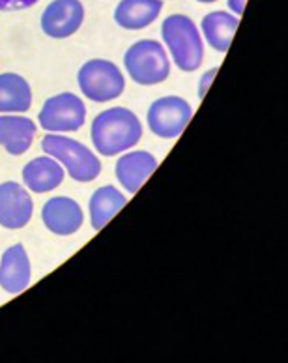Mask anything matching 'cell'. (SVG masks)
<instances>
[{
	"instance_id": "cell-1",
	"label": "cell",
	"mask_w": 288,
	"mask_h": 363,
	"mask_svg": "<svg viewBox=\"0 0 288 363\" xmlns=\"http://www.w3.org/2000/svg\"><path fill=\"white\" fill-rule=\"evenodd\" d=\"M94 148L105 157L131 150L143 137V124L133 111L126 107L105 109L92 120L90 128Z\"/></svg>"
},
{
	"instance_id": "cell-2",
	"label": "cell",
	"mask_w": 288,
	"mask_h": 363,
	"mask_svg": "<svg viewBox=\"0 0 288 363\" xmlns=\"http://www.w3.org/2000/svg\"><path fill=\"white\" fill-rule=\"evenodd\" d=\"M161 38L180 72L193 73L202 66L204 43L193 19L182 13L169 16L161 23Z\"/></svg>"
},
{
	"instance_id": "cell-3",
	"label": "cell",
	"mask_w": 288,
	"mask_h": 363,
	"mask_svg": "<svg viewBox=\"0 0 288 363\" xmlns=\"http://www.w3.org/2000/svg\"><path fill=\"white\" fill-rule=\"evenodd\" d=\"M41 148L66 169L72 180L87 184L101 174L99 157L79 140L64 135H45L41 140Z\"/></svg>"
},
{
	"instance_id": "cell-4",
	"label": "cell",
	"mask_w": 288,
	"mask_h": 363,
	"mask_svg": "<svg viewBox=\"0 0 288 363\" xmlns=\"http://www.w3.org/2000/svg\"><path fill=\"white\" fill-rule=\"evenodd\" d=\"M126 72L140 86H155L165 83L170 75L167 51L155 40H139L123 55Z\"/></svg>"
},
{
	"instance_id": "cell-5",
	"label": "cell",
	"mask_w": 288,
	"mask_h": 363,
	"mask_svg": "<svg viewBox=\"0 0 288 363\" xmlns=\"http://www.w3.org/2000/svg\"><path fill=\"white\" fill-rule=\"evenodd\" d=\"M77 83L82 96L94 104H109L120 98L126 90V79L120 68L105 58H92L82 64Z\"/></svg>"
},
{
	"instance_id": "cell-6",
	"label": "cell",
	"mask_w": 288,
	"mask_h": 363,
	"mask_svg": "<svg viewBox=\"0 0 288 363\" xmlns=\"http://www.w3.org/2000/svg\"><path fill=\"white\" fill-rule=\"evenodd\" d=\"M41 130L49 133H72L79 131L87 122V105L77 94L60 92L45 99L40 114Z\"/></svg>"
},
{
	"instance_id": "cell-7",
	"label": "cell",
	"mask_w": 288,
	"mask_h": 363,
	"mask_svg": "<svg viewBox=\"0 0 288 363\" xmlns=\"http://www.w3.org/2000/svg\"><path fill=\"white\" fill-rule=\"evenodd\" d=\"M193 109L180 96H163L150 105L146 122L150 131L160 139H176L189 124Z\"/></svg>"
},
{
	"instance_id": "cell-8",
	"label": "cell",
	"mask_w": 288,
	"mask_h": 363,
	"mask_svg": "<svg viewBox=\"0 0 288 363\" xmlns=\"http://www.w3.org/2000/svg\"><path fill=\"white\" fill-rule=\"evenodd\" d=\"M84 23V6L81 0H52L41 13L43 34L52 40L73 36Z\"/></svg>"
},
{
	"instance_id": "cell-9",
	"label": "cell",
	"mask_w": 288,
	"mask_h": 363,
	"mask_svg": "<svg viewBox=\"0 0 288 363\" xmlns=\"http://www.w3.org/2000/svg\"><path fill=\"white\" fill-rule=\"evenodd\" d=\"M34 201L31 193L19 182L0 184V227L19 230L31 223Z\"/></svg>"
},
{
	"instance_id": "cell-10",
	"label": "cell",
	"mask_w": 288,
	"mask_h": 363,
	"mask_svg": "<svg viewBox=\"0 0 288 363\" xmlns=\"http://www.w3.org/2000/svg\"><path fill=\"white\" fill-rule=\"evenodd\" d=\"M41 219L47 230L57 236H72L84 223V213L77 201L70 197H52L41 208Z\"/></svg>"
},
{
	"instance_id": "cell-11",
	"label": "cell",
	"mask_w": 288,
	"mask_h": 363,
	"mask_svg": "<svg viewBox=\"0 0 288 363\" xmlns=\"http://www.w3.org/2000/svg\"><path fill=\"white\" fill-rule=\"evenodd\" d=\"M157 169V160L154 154L146 150L126 152L114 167V174L120 186L129 193L135 195L139 191L143 184L152 177V172Z\"/></svg>"
},
{
	"instance_id": "cell-12",
	"label": "cell",
	"mask_w": 288,
	"mask_h": 363,
	"mask_svg": "<svg viewBox=\"0 0 288 363\" xmlns=\"http://www.w3.org/2000/svg\"><path fill=\"white\" fill-rule=\"evenodd\" d=\"M32 268L25 245L16 244L8 247L0 259V286L8 294H21L31 285Z\"/></svg>"
},
{
	"instance_id": "cell-13",
	"label": "cell",
	"mask_w": 288,
	"mask_h": 363,
	"mask_svg": "<svg viewBox=\"0 0 288 363\" xmlns=\"http://www.w3.org/2000/svg\"><path fill=\"white\" fill-rule=\"evenodd\" d=\"M38 125L28 116L2 114L0 116V146L10 156H23L34 143Z\"/></svg>"
},
{
	"instance_id": "cell-14",
	"label": "cell",
	"mask_w": 288,
	"mask_h": 363,
	"mask_svg": "<svg viewBox=\"0 0 288 363\" xmlns=\"http://www.w3.org/2000/svg\"><path fill=\"white\" fill-rule=\"evenodd\" d=\"M23 182L32 193H51L64 182V167L51 156L34 157L23 167Z\"/></svg>"
},
{
	"instance_id": "cell-15",
	"label": "cell",
	"mask_w": 288,
	"mask_h": 363,
	"mask_svg": "<svg viewBox=\"0 0 288 363\" xmlns=\"http://www.w3.org/2000/svg\"><path fill=\"white\" fill-rule=\"evenodd\" d=\"M163 0H120L114 23L123 30H143L160 17Z\"/></svg>"
},
{
	"instance_id": "cell-16",
	"label": "cell",
	"mask_w": 288,
	"mask_h": 363,
	"mask_svg": "<svg viewBox=\"0 0 288 363\" xmlns=\"http://www.w3.org/2000/svg\"><path fill=\"white\" fill-rule=\"evenodd\" d=\"M240 19L234 13L228 11H210L208 16L202 17L201 21V36L204 38L206 43L217 52L225 55L231 47L232 38L236 34Z\"/></svg>"
},
{
	"instance_id": "cell-17",
	"label": "cell",
	"mask_w": 288,
	"mask_h": 363,
	"mask_svg": "<svg viewBox=\"0 0 288 363\" xmlns=\"http://www.w3.org/2000/svg\"><path fill=\"white\" fill-rule=\"evenodd\" d=\"M32 107V89L19 73L0 75V113H26Z\"/></svg>"
},
{
	"instance_id": "cell-18",
	"label": "cell",
	"mask_w": 288,
	"mask_h": 363,
	"mask_svg": "<svg viewBox=\"0 0 288 363\" xmlns=\"http://www.w3.org/2000/svg\"><path fill=\"white\" fill-rule=\"evenodd\" d=\"M126 204H128V197L114 186H103L96 189L88 203L90 225L94 230H101Z\"/></svg>"
},
{
	"instance_id": "cell-19",
	"label": "cell",
	"mask_w": 288,
	"mask_h": 363,
	"mask_svg": "<svg viewBox=\"0 0 288 363\" xmlns=\"http://www.w3.org/2000/svg\"><path fill=\"white\" fill-rule=\"evenodd\" d=\"M40 0H0V11H21L36 6Z\"/></svg>"
},
{
	"instance_id": "cell-20",
	"label": "cell",
	"mask_w": 288,
	"mask_h": 363,
	"mask_svg": "<svg viewBox=\"0 0 288 363\" xmlns=\"http://www.w3.org/2000/svg\"><path fill=\"white\" fill-rule=\"evenodd\" d=\"M217 72H219V68H211L210 72H206L204 75L201 77V81H199V98L201 99L204 98L206 92L210 90V84H211V81L216 79Z\"/></svg>"
},
{
	"instance_id": "cell-21",
	"label": "cell",
	"mask_w": 288,
	"mask_h": 363,
	"mask_svg": "<svg viewBox=\"0 0 288 363\" xmlns=\"http://www.w3.org/2000/svg\"><path fill=\"white\" fill-rule=\"evenodd\" d=\"M226 4H228V10H231L234 16L240 17L243 13V10H245L247 0H226Z\"/></svg>"
},
{
	"instance_id": "cell-22",
	"label": "cell",
	"mask_w": 288,
	"mask_h": 363,
	"mask_svg": "<svg viewBox=\"0 0 288 363\" xmlns=\"http://www.w3.org/2000/svg\"><path fill=\"white\" fill-rule=\"evenodd\" d=\"M196 2H201V4H211V2H217V0H196Z\"/></svg>"
}]
</instances>
